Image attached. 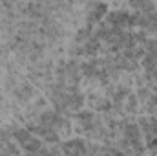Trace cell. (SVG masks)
<instances>
[{"instance_id":"obj_1","label":"cell","mask_w":157,"mask_h":156,"mask_svg":"<svg viewBox=\"0 0 157 156\" xmlns=\"http://www.w3.org/2000/svg\"><path fill=\"white\" fill-rule=\"evenodd\" d=\"M73 121V132L78 136H84L90 142H99V143H110V134H108V121L104 114H99L91 109H80L71 116Z\"/></svg>"},{"instance_id":"obj_2","label":"cell","mask_w":157,"mask_h":156,"mask_svg":"<svg viewBox=\"0 0 157 156\" xmlns=\"http://www.w3.org/2000/svg\"><path fill=\"white\" fill-rule=\"evenodd\" d=\"M13 140L18 143V147H20L22 153H29V154H33V153H48V149L44 147V142L40 140L33 130H29L24 125L22 127L15 125V129H13Z\"/></svg>"},{"instance_id":"obj_3","label":"cell","mask_w":157,"mask_h":156,"mask_svg":"<svg viewBox=\"0 0 157 156\" xmlns=\"http://www.w3.org/2000/svg\"><path fill=\"white\" fill-rule=\"evenodd\" d=\"M93 151H95V142H90L84 136L66 138L64 143L60 145V153H66V154H88Z\"/></svg>"},{"instance_id":"obj_4","label":"cell","mask_w":157,"mask_h":156,"mask_svg":"<svg viewBox=\"0 0 157 156\" xmlns=\"http://www.w3.org/2000/svg\"><path fill=\"white\" fill-rule=\"evenodd\" d=\"M141 70H143V77L148 83L157 84V48L154 50H146L141 57Z\"/></svg>"},{"instance_id":"obj_5","label":"cell","mask_w":157,"mask_h":156,"mask_svg":"<svg viewBox=\"0 0 157 156\" xmlns=\"http://www.w3.org/2000/svg\"><path fill=\"white\" fill-rule=\"evenodd\" d=\"M137 123L141 127L143 140H144L146 145L152 143L154 140H157V116H154V114H143Z\"/></svg>"}]
</instances>
